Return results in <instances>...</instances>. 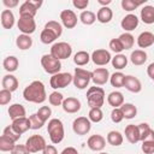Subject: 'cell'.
<instances>
[{
    "label": "cell",
    "instance_id": "obj_1",
    "mask_svg": "<svg viewBox=\"0 0 154 154\" xmlns=\"http://www.w3.org/2000/svg\"><path fill=\"white\" fill-rule=\"evenodd\" d=\"M23 97L28 102L32 103H42L47 99L45 84L41 81H32L29 85H26L23 90Z\"/></svg>",
    "mask_w": 154,
    "mask_h": 154
},
{
    "label": "cell",
    "instance_id": "obj_2",
    "mask_svg": "<svg viewBox=\"0 0 154 154\" xmlns=\"http://www.w3.org/2000/svg\"><path fill=\"white\" fill-rule=\"evenodd\" d=\"M47 131H48V135H49L52 143L58 144L64 140V136H65L64 124L60 119H58V118L51 119L48 122V125H47Z\"/></svg>",
    "mask_w": 154,
    "mask_h": 154
},
{
    "label": "cell",
    "instance_id": "obj_3",
    "mask_svg": "<svg viewBox=\"0 0 154 154\" xmlns=\"http://www.w3.org/2000/svg\"><path fill=\"white\" fill-rule=\"evenodd\" d=\"M87 102L90 108H101L105 102V90L101 87H90L87 91Z\"/></svg>",
    "mask_w": 154,
    "mask_h": 154
},
{
    "label": "cell",
    "instance_id": "obj_4",
    "mask_svg": "<svg viewBox=\"0 0 154 154\" xmlns=\"http://www.w3.org/2000/svg\"><path fill=\"white\" fill-rule=\"evenodd\" d=\"M41 66L43 67V70L49 73V75H57L60 72L61 69V63L59 59L54 58L51 53L49 54H43L41 57Z\"/></svg>",
    "mask_w": 154,
    "mask_h": 154
},
{
    "label": "cell",
    "instance_id": "obj_5",
    "mask_svg": "<svg viewBox=\"0 0 154 154\" xmlns=\"http://www.w3.org/2000/svg\"><path fill=\"white\" fill-rule=\"evenodd\" d=\"M51 54L59 60L67 59L72 54V47L70 43L64 42V41L63 42H55L51 47Z\"/></svg>",
    "mask_w": 154,
    "mask_h": 154
},
{
    "label": "cell",
    "instance_id": "obj_6",
    "mask_svg": "<svg viewBox=\"0 0 154 154\" xmlns=\"http://www.w3.org/2000/svg\"><path fill=\"white\" fill-rule=\"evenodd\" d=\"M91 81V72L81 67L75 69V75H73V85L77 89H85L89 85V82Z\"/></svg>",
    "mask_w": 154,
    "mask_h": 154
},
{
    "label": "cell",
    "instance_id": "obj_7",
    "mask_svg": "<svg viewBox=\"0 0 154 154\" xmlns=\"http://www.w3.org/2000/svg\"><path fill=\"white\" fill-rule=\"evenodd\" d=\"M73 82V76L69 72H59L51 77L49 84L53 89H63Z\"/></svg>",
    "mask_w": 154,
    "mask_h": 154
},
{
    "label": "cell",
    "instance_id": "obj_8",
    "mask_svg": "<svg viewBox=\"0 0 154 154\" xmlns=\"http://www.w3.org/2000/svg\"><path fill=\"white\" fill-rule=\"evenodd\" d=\"M17 26H18L19 31L25 35H31L36 30L35 19H34V17H30V16H19Z\"/></svg>",
    "mask_w": 154,
    "mask_h": 154
},
{
    "label": "cell",
    "instance_id": "obj_9",
    "mask_svg": "<svg viewBox=\"0 0 154 154\" xmlns=\"http://www.w3.org/2000/svg\"><path fill=\"white\" fill-rule=\"evenodd\" d=\"M91 129V122L87 117H77L72 123V130L78 136L87 135Z\"/></svg>",
    "mask_w": 154,
    "mask_h": 154
},
{
    "label": "cell",
    "instance_id": "obj_10",
    "mask_svg": "<svg viewBox=\"0 0 154 154\" xmlns=\"http://www.w3.org/2000/svg\"><path fill=\"white\" fill-rule=\"evenodd\" d=\"M47 143L46 140L41 136V135H32L30 136L26 142H25V147L28 148V150L30 153H37V152H42L46 148Z\"/></svg>",
    "mask_w": 154,
    "mask_h": 154
},
{
    "label": "cell",
    "instance_id": "obj_11",
    "mask_svg": "<svg viewBox=\"0 0 154 154\" xmlns=\"http://www.w3.org/2000/svg\"><path fill=\"white\" fill-rule=\"evenodd\" d=\"M42 1H35V0H26L19 6V16H30L35 17L37 13V10L41 7Z\"/></svg>",
    "mask_w": 154,
    "mask_h": 154
},
{
    "label": "cell",
    "instance_id": "obj_12",
    "mask_svg": "<svg viewBox=\"0 0 154 154\" xmlns=\"http://www.w3.org/2000/svg\"><path fill=\"white\" fill-rule=\"evenodd\" d=\"M91 60L95 65L97 66H105L107 65L111 60H112V57H111V53L107 51V49H103V48H99V49H95L93 53H91Z\"/></svg>",
    "mask_w": 154,
    "mask_h": 154
},
{
    "label": "cell",
    "instance_id": "obj_13",
    "mask_svg": "<svg viewBox=\"0 0 154 154\" xmlns=\"http://www.w3.org/2000/svg\"><path fill=\"white\" fill-rule=\"evenodd\" d=\"M109 72L106 67H97L91 71V81L95 85H103L109 81Z\"/></svg>",
    "mask_w": 154,
    "mask_h": 154
},
{
    "label": "cell",
    "instance_id": "obj_14",
    "mask_svg": "<svg viewBox=\"0 0 154 154\" xmlns=\"http://www.w3.org/2000/svg\"><path fill=\"white\" fill-rule=\"evenodd\" d=\"M61 24L67 29H73L77 25V14L72 10H63L60 12Z\"/></svg>",
    "mask_w": 154,
    "mask_h": 154
},
{
    "label": "cell",
    "instance_id": "obj_15",
    "mask_svg": "<svg viewBox=\"0 0 154 154\" xmlns=\"http://www.w3.org/2000/svg\"><path fill=\"white\" fill-rule=\"evenodd\" d=\"M87 146L94 152H101L106 147V138L102 135H91L87 141Z\"/></svg>",
    "mask_w": 154,
    "mask_h": 154
},
{
    "label": "cell",
    "instance_id": "obj_16",
    "mask_svg": "<svg viewBox=\"0 0 154 154\" xmlns=\"http://www.w3.org/2000/svg\"><path fill=\"white\" fill-rule=\"evenodd\" d=\"M138 22H140V19L137 18L136 14L129 13V14H126V16L122 19L120 26H122V29L125 30V32H129V31L135 30V29L138 26Z\"/></svg>",
    "mask_w": 154,
    "mask_h": 154
},
{
    "label": "cell",
    "instance_id": "obj_17",
    "mask_svg": "<svg viewBox=\"0 0 154 154\" xmlns=\"http://www.w3.org/2000/svg\"><path fill=\"white\" fill-rule=\"evenodd\" d=\"M81 101L77 99V97H72V96H69L64 100L61 107L66 112V113H77L79 109H81Z\"/></svg>",
    "mask_w": 154,
    "mask_h": 154
},
{
    "label": "cell",
    "instance_id": "obj_18",
    "mask_svg": "<svg viewBox=\"0 0 154 154\" xmlns=\"http://www.w3.org/2000/svg\"><path fill=\"white\" fill-rule=\"evenodd\" d=\"M124 88L131 93H140L142 90V84H141V81L135 77V76H131V75H128L125 76V81H124Z\"/></svg>",
    "mask_w": 154,
    "mask_h": 154
},
{
    "label": "cell",
    "instance_id": "obj_19",
    "mask_svg": "<svg viewBox=\"0 0 154 154\" xmlns=\"http://www.w3.org/2000/svg\"><path fill=\"white\" fill-rule=\"evenodd\" d=\"M124 134H125V138H126L130 143H132V144H136L137 142L141 141V140H140L141 135H140L138 125H135V124H129V125H126Z\"/></svg>",
    "mask_w": 154,
    "mask_h": 154
},
{
    "label": "cell",
    "instance_id": "obj_20",
    "mask_svg": "<svg viewBox=\"0 0 154 154\" xmlns=\"http://www.w3.org/2000/svg\"><path fill=\"white\" fill-rule=\"evenodd\" d=\"M11 126H12V129H13L18 135L22 136V134L26 132V131L30 129V122H29V118L23 117V118L14 119V120H12Z\"/></svg>",
    "mask_w": 154,
    "mask_h": 154
},
{
    "label": "cell",
    "instance_id": "obj_21",
    "mask_svg": "<svg viewBox=\"0 0 154 154\" xmlns=\"http://www.w3.org/2000/svg\"><path fill=\"white\" fill-rule=\"evenodd\" d=\"M137 45L140 48H148L154 45V34L150 31H143L137 37Z\"/></svg>",
    "mask_w": 154,
    "mask_h": 154
},
{
    "label": "cell",
    "instance_id": "obj_22",
    "mask_svg": "<svg viewBox=\"0 0 154 154\" xmlns=\"http://www.w3.org/2000/svg\"><path fill=\"white\" fill-rule=\"evenodd\" d=\"M1 84H2V89H7L10 91H14V90H17V88L19 85V82H18L16 76H13L11 73H7V75H5L2 77Z\"/></svg>",
    "mask_w": 154,
    "mask_h": 154
},
{
    "label": "cell",
    "instance_id": "obj_23",
    "mask_svg": "<svg viewBox=\"0 0 154 154\" xmlns=\"http://www.w3.org/2000/svg\"><path fill=\"white\" fill-rule=\"evenodd\" d=\"M147 59H148V55L143 49H135L130 54V61L136 66L143 65L147 61Z\"/></svg>",
    "mask_w": 154,
    "mask_h": 154
},
{
    "label": "cell",
    "instance_id": "obj_24",
    "mask_svg": "<svg viewBox=\"0 0 154 154\" xmlns=\"http://www.w3.org/2000/svg\"><path fill=\"white\" fill-rule=\"evenodd\" d=\"M113 18V12L112 10L108 7V6H105V7H100L97 13H96V20H99L100 23L102 24H106V23H109Z\"/></svg>",
    "mask_w": 154,
    "mask_h": 154
},
{
    "label": "cell",
    "instance_id": "obj_25",
    "mask_svg": "<svg viewBox=\"0 0 154 154\" xmlns=\"http://www.w3.org/2000/svg\"><path fill=\"white\" fill-rule=\"evenodd\" d=\"M140 17L144 24H153L154 23V6L146 5L142 7Z\"/></svg>",
    "mask_w": 154,
    "mask_h": 154
},
{
    "label": "cell",
    "instance_id": "obj_26",
    "mask_svg": "<svg viewBox=\"0 0 154 154\" xmlns=\"http://www.w3.org/2000/svg\"><path fill=\"white\" fill-rule=\"evenodd\" d=\"M1 25L4 29H12L14 25V14L11 10H4L1 12Z\"/></svg>",
    "mask_w": 154,
    "mask_h": 154
},
{
    "label": "cell",
    "instance_id": "obj_27",
    "mask_svg": "<svg viewBox=\"0 0 154 154\" xmlns=\"http://www.w3.org/2000/svg\"><path fill=\"white\" fill-rule=\"evenodd\" d=\"M107 102L113 108H119L124 103V95L120 91H112L107 96Z\"/></svg>",
    "mask_w": 154,
    "mask_h": 154
},
{
    "label": "cell",
    "instance_id": "obj_28",
    "mask_svg": "<svg viewBox=\"0 0 154 154\" xmlns=\"http://www.w3.org/2000/svg\"><path fill=\"white\" fill-rule=\"evenodd\" d=\"M7 112H8V116H10V118L12 120L18 119V118H23V117H25V113H26L24 106L20 105V103H13V105H11L8 107V111Z\"/></svg>",
    "mask_w": 154,
    "mask_h": 154
},
{
    "label": "cell",
    "instance_id": "obj_29",
    "mask_svg": "<svg viewBox=\"0 0 154 154\" xmlns=\"http://www.w3.org/2000/svg\"><path fill=\"white\" fill-rule=\"evenodd\" d=\"M16 46L22 49V51H25V49H29L31 46H32V38L30 37V35H25V34H20L17 36L16 38Z\"/></svg>",
    "mask_w": 154,
    "mask_h": 154
},
{
    "label": "cell",
    "instance_id": "obj_30",
    "mask_svg": "<svg viewBox=\"0 0 154 154\" xmlns=\"http://www.w3.org/2000/svg\"><path fill=\"white\" fill-rule=\"evenodd\" d=\"M106 141L108 144L111 146H114V147H118L120 144H123V141H124V137L123 135L119 132V131H116V130H112L107 134V137H106Z\"/></svg>",
    "mask_w": 154,
    "mask_h": 154
},
{
    "label": "cell",
    "instance_id": "obj_31",
    "mask_svg": "<svg viewBox=\"0 0 154 154\" xmlns=\"http://www.w3.org/2000/svg\"><path fill=\"white\" fill-rule=\"evenodd\" d=\"M18 65H19V61H18V59H17V57H14V55H8V57H6L5 59H4V61H2V66H4V69L7 71V72H14L17 69H18Z\"/></svg>",
    "mask_w": 154,
    "mask_h": 154
},
{
    "label": "cell",
    "instance_id": "obj_32",
    "mask_svg": "<svg viewBox=\"0 0 154 154\" xmlns=\"http://www.w3.org/2000/svg\"><path fill=\"white\" fill-rule=\"evenodd\" d=\"M120 109H122L125 119H132L137 114V107L134 103H130V102H124L120 106Z\"/></svg>",
    "mask_w": 154,
    "mask_h": 154
},
{
    "label": "cell",
    "instance_id": "obj_33",
    "mask_svg": "<svg viewBox=\"0 0 154 154\" xmlns=\"http://www.w3.org/2000/svg\"><path fill=\"white\" fill-rule=\"evenodd\" d=\"M91 57L89 55L88 52L85 51H78L75 55H73V63L77 65V66H84L87 65L89 61H90Z\"/></svg>",
    "mask_w": 154,
    "mask_h": 154
},
{
    "label": "cell",
    "instance_id": "obj_34",
    "mask_svg": "<svg viewBox=\"0 0 154 154\" xmlns=\"http://www.w3.org/2000/svg\"><path fill=\"white\" fill-rule=\"evenodd\" d=\"M111 63H112V66H113L114 69H117V70L125 69L126 65H128V57H125V55L122 54V53H120V54H116V55L112 58Z\"/></svg>",
    "mask_w": 154,
    "mask_h": 154
},
{
    "label": "cell",
    "instance_id": "obj_35",
    "mask_svg": "<svg viewBox=\"0 0 154 154\" xmlns=\"http://www.w3.org/2000/svg\"><path fill=\"white\" fill-rule=\"evenodd\" d=\"M124 81H125V75L123 72H120V71L114 72L109 77V83L114 88H122V87H124Z\"/></svg>",
    "mask_w": 154,
    "mask_h": 154
},
{
    "label": "cell",
    "instance_id": "obj_36",
    "mask_svg": "<svg viewBox=\"0 0 154 154\" xmlns=\"http://www.w3.org/2000/svg\"><path fill=\"white\" fill-rule=\"evenodd\" d=\"M79 20L84 24V25H91L95 23L96 20V14L93 12V11H82L81 14H79Z\"/></svg>",
    "mask_w": 154,
    "mask_h": 154
},
{
    "label": "cell",
    "instance_id": "obj_37",
    "mask_svg": "<svg viewBox=\"0 0 154 154\" xmlns=\"http://www.w3.org/2000/svg\"><path fill=\"white\" fill-rule=\"evenodd\" d=\"M57 38H58V36H57L52 30H49V29H45V28H43V30L41 31L40 40H41V42H42V43H45V45L53 43Z\"/></svg>",
    "mask_w": 154,
    "mask_h": 154
},
{
    "label": "cell",
    "instance_id": "obj_38",
    "mask_svg": "<svg viewBox=\"0 0 154 154\" xmlns=\"http://www.w3.org/2000/svg\"><path fill=\"white\" fill-rule=\"evenodd\" d=\"M124 47V49H130L134 47V43H135V37L130 34V32H123L122 35H119L118 37Z\"/></svg>",
    "mask_w": 154,
    "mask_h": 154
},
{
    "label": "cell",
    "instance_id": "obj_39",
    "mask_svg": "<svg viewBox=\"0 0 154 154\" xmlns=\"http://www.w3.org/2000/svg\"><path fill=\"white\" fill-rule=\"evenodd\" d=\"M14 143L16 142L12 141L11 138L6 137L5 135H1V137H0V150L1 152H11L16 146Z\"/></svg>",
    "mask_w": 154,
    "mask_h": 154
},
{
    "label": "cell",
    "instance_id": "obj_40",
    "mask_svg": "<svg viewBox=\"0 0 154 154\" xmlns=\"http://www.w3.org/2000/svg\"><path fill=\"white\" fill-rule=\"evenodd\" d=\"M88 118L91 123H100L103 119V112L101 111V108H90L89 113H88Z\"/></svg>",
    "mask_w": 154,
    "mask_h": 154
},
{
    "label": "cell",
    "instance_id": "obj_41",
    "mask_svg": "<svg viewBox=\"0 0 154 154\" xmlns=\"http://www.w3.org/2000/svg\"><path fill=\"white\" fill-rule=\"evenodd\" d=\"M142 4H144V2L143 1H134V0H122V2H120L122 8L124 11H128V12H131V11L136 10Z\"/></svg>",
    "mask_w": 154,
    "mask_h": 154
},
{
    "label": "cell",
    "instance_id": "obj_42",
    "mask_svg": "<svg viewBox=\"0 0 154 154\" xmlns=\"http://www.w3.org/2000/svg\"><path fill=\"white\" fill-rule=\"evenodd\" d=\"M64 96H63V94L61 93H59V91H53V93H51L49 94V96H48V101H49V103L52 105V106H61L63 105V102H64Z\"/></svg>",
    "mask_w": 154,
    "mask_h": 154
},
{
    "label": "cell",
    "instance_id": "obj_43",
    "mask_svg": "<svg viewBox=\"0 0 154 154\" xmlns=\"http://www.w3.org/2000/svg\"><path fill=\"white\" fill-rule=\"evenodd\" d=\"M45 29L52 30L58 37L63 34V26H61V24H60L59 22H57V20H49V22H47V23L45 24Z\"/></svg>",
    "mask_w": 154,
    "mask_h": 154
},
{
    "label": "cell",
    "instance_id": "obj_44",
    "mask_svg": "<svg viewBox=\"0 0 154 154\" xmlns=\"http://www.w3.org/2000/svg\"><path fill=\"white\" fill-rule=\"evenodd\" d=\"M29 122H30V129L32 130H38L45 125V122L37 116V113H34L29 117Z\"/></svg>",
    "mask_w": 154,
    "mask_h": 154
},
{
    "label": "cell",
    "instance_id": "obj_45",
    "mask_svg": "<svg viewBox=\"0 0 154 154\" xmlns=\"http://www.w3.org/2000/svg\"><path fill=\"white\" fill-rule=\"evenodd\" d=\"M36 113H37V116L46 123V122L51 118V116H52V109H51L49 106H41Z\"/></svg>",
    "mask_w": 154,
    "mask_h": 154
},
{
    "label": "cell",
    "instance_id": "obj_46",
    "mask_svg": "<svg viewBox=\"0 0 154 154\" xmlns=\"http://www.w3.org/2000/svg\"><path fill=\"white\" fill-rule=\"evenodd\" d=\"M108 46H109L111 51L114 52L116 54H120V53L124 51V47H123V45H122V42H120L119 38H112V40L109 41Z\"/></svg>",
    "mask_w": 154,
    "mask_h": 154
},
{
    "label": "cell",
    "instance_id": "obj_47",
    "mask_svg": "<svg viewBox=\"0 0 154 154\" xmlns=\"http://www.w3.org/2000/svg\"><path fill=\"white\" fill-rule=\"evenodd\" d=\"M138 129H140V135H141V137H140L141 142L144 141V140L147 138V136L150 134V131L153 130V129L149 126V124H147V123H141V124H138Z\"/></svg>",
    "mask_w": 154,
    "mask_h": 154
},
{
    "label": "cell",
    "instance_id": "obj_48",
    "mask_svg": "<svg viewBox=\"0 0 154 154\" xmlns=\"http://www.w3.org/2000/svg\"><path fill=\"white\" fill-rule=\"evenodd\" d=\"M12 99V91L7 90V89H1L0 90V105L5 106L7 103H10Z\"/></svg>",
    "mask_w": 154,
    "mask_h": 154
},
{
    "label": "cell",
    "instance_id": "obj_49",
    "mask_svg": "<svg viewBox=\"0 0 154 154\" xmlns=\"http://www.w3.org/2000/svg\"><path fill=\"white\" fill-rule=\"evenodd\" d=\"M2 135H5L6 137L11 138V140H12V141H14V142H17V141L20 138V135H18V134L12 129V126H11V125H8V126H6V128L4 129Z\"/></svg>",
    "mask_w": 154,
    "mask_h": 154
},
{
    "label": "cell",
    "instance_id": "obj_50",
    "mask_svg": "<svg viewBox=\"0 0 154 154\" xmlns=\"http://www.w3.org/2000/svg\"><path fill=\"white\" fill-rule=\"evenodd\" d=\"M123 119H124V114H123L120 107L119 108H113L112 112H111V120L113 123H120Z\"/></svg>",
    "mask_w": 154,
    "mask_h": 154
},
{
    "label": "cell",
    "instance_id": "obj_51",
    "mask_svg": "<svg viewBox=\"0 0 154 154\" xmlns=\"http://www.w3.org/2000/svg\"><path fill=\"white\" fill-rule=\"evenodd\" d=\"M141 149L144 154H154V141H143Z\"/></svg>",
    "mask_w": 154,
    "mask_h": 154
},
{
    "label": "cell",
    "instance_id": "obj_52",
    "mask_svg": "<svg viewBox=\"0 0 154 154\" xmlns=\"http://www.w3.org/2000/svg\"><path fill=\"white\" fill-rule=\"evenodd\" d=\"M11 154H31L28 148L25 147V144H16L14 148L10 152Z\"/></svg>",
    "mask_w": 154,
    "mask_h": 154
},
{
    "label": "cell",
    "instance_id": "obj_53",
    "mask_svg": "<svg viewBox=\"0 0 154 154\" xmlns=\"http://www.w3.org/2000/svg\"><path fill=\"white\" fill-rule=\"evenodd\" d=\"M72 5L77 10H85L88 7V5H89V0H73Z\"/></svg>",
    "mask_w": 154,
    "mask_h": 154
},
{
    "label": "cell",
    "instance_id": "obj_54",
    "mask_svg": "<svg viewBox=\"0 0 154 154\" xmlns=\"http://www.w3.org/2000/svg\"><path fill=\"white\" fill-rule=\"evenodd\" d=\"M42 154H58V150H57L55 146H53V144H47L46 148L42 150Z\"/></svg>",
    "mask_w": 154,
    "mask_h": 154
},
{
    "label": "cell",
    "instance_id": "obj_55",
    "mask_svg": "<svg viewBox=\"0 0 154 154\" xmlns=\"http://www.w3.org/2000/svg\"><path fill=\"white\" fill-rule=\"evenodd\" d=\"M2 4L7 7V10H11L12 7H16L18 5V0H4Z\"/></svg>",
    "mask_w": 154,
    "mask_h": 154
},
{
    "label": "cell",
    "instance_id": "obj_56",
    "mask_svg": "<svg viewBox=\"0 0 154 154\" xmlns=\"http://www.w3.org/2000/svg\"><path fill=\"white\" fill-rule=\"evenodd\" d=\"M60 154H79V153L75 147H66L60 152Z\"/></svg>",
    "mask_w": 154,
    "mask_h": 154
},
{
    "label": "cell",
    "instance_id": "obj_57",
    "mask_svg": "<svg viewBox=\"0 0 154 154\" xmlns=\"http://www.w3.org/2000/svg\"><path fill=\"white\" fill-rule=\"evenodd\" d=\"M147 75L150 77L152 81H154V63L149 64L148 67H147Z\"/></svg>",
    "mask_w": 154,
    "mask_h": 154
},
{
    "label": "cell",
    "instance_id": "obj_58",
    "mask_svg": "<svg viewBox=\"0 0 154 154\" xmlns=\"http://www.w3.org/2000/svg\"><path fill=\"white\" fill-rule=\"evenodd\" d=\"M97 2L100 5H102V7H105V6H108L112 2V0H97Z\"/></svg>",
    "mask_w": 154,
    "mask_h": 154
},
{
    "label": "cell",
    "instance_id": "obj_59",
    "mask_svg": "<svg viewBox=\"0 0 154 154\" xmlns=\"http://www.w3.org/2000/svg\"><path fill=\"white\" fill-rule=\"evenodd\" d=\"M99 154H108V153H106V152H100Z\"/></svg>",
    "mask_w": 154,
    "mask_h": 154
}]
</instances>
